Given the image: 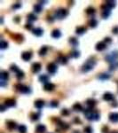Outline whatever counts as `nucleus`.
I'll list each match as a JSON object with an SVG mask.
<instances>
[{
    "label": "nucleus",
    "mask_w": 118,
    "mask_h": 133,
    "mask_svg": "<svg viewBox=\"0 0 118 133\" xmlns=\"http://www.w3.org/2000/svg\"><path fill=\"white\" fill-rule=\"evenodd\" d=\"M84 115L86 117V119L89 120V121H98L99 119V116H100L98 111L92 110L91 108L84 110Z\"/></svg>",
    "instance_id": "1"
},
{
    "label": "nucleus",
    "mask_w": 118,
    "mask_h": 133,
    "mask_svg": "<svg viewBox=\"0 0 118 133\" xmlns=\"http://www.w3.org/2000/svg\"><path fill=\"white\" fill-rule=\"evenodd\" d=\"M95 66H96V61L95 60H88L82 66V72L83 73H87V72L93 69Z\"/></svg>",
    "instance_id": "2"
},
{
    "label": "nucleus",
    "mask_w": 118,
    "mask_h": 133,
    "mask_svg": "<svg viewBox=\"0 0 118 133\" xmlns=\"http://www.w3.org/2000/svg\"><path fill=\"white\" fill-rule=\"evenodd\" d=\"M68 15V11L67 9H64V8H60L56 10L55 13H54V17L55 19H58V20H62Z\"/></svg>",
    "instance_id": "3"
},
{
    "label": "nucleus",
    "mask_w": 118,
    "mask_h": 133,
    "mask_svg": "<svg viewBox=\"0 0 118 133\" xmlns=\"http://www.w3.org/2000/svg\"><path fill=\"white\" fill-rule=\"evenodd\" d=\"M17 90H19L20 93H23V94H30L31 93V89L29 87L21 85V84L17 85Z\"/></svg>",
    "instance_id": "4"
},
{
    "label": "nucleus",
    "mask_w": 118,
    "mask_h": 133,
    "mask_svg": "<svg viewBox=\"0 0 118 133\" xmlns=\"http://www.w3.org/2000/svg\"><path fill=\"white\" fill-rule=\"evenodd\" d=\"M117 57H118V54L116 52H111L106 56V60L108 61V62H110V63H114V62H115Z\"/></svg>",
    "instance_id": "5"
},
{
    "label": "nucleus",
    "mask_w": 118,
    "mask_h": 133,
    "mask_svg": "<svg viewBox=\"0 0 118 133\" xmlns=\"http://www.w3.org/2000/svg\"><path fill=\"white\" fill-rule=\"evenodd\" d=\"M57 65L55 63H50L48 64L47 66V71L49 72L50 74H52V75H54V74L57 72Z\"/></svg>",
    "instance_id": "6"
},
{
    "label": "nucleus",
    "mask_w": 118,
    "mask_h": 133,
    "mask_svg": "<svg viewBox=\"0 0 118 133\" xmlns=\"http://www.w3.org/2000/svg\"><path fill=\"white\" fill-rule=\"evenodd\" d=\"M41 68H42V66H41L40 63H38V62H35V63L32 65V66H31V69H32V72L33 73H38L39 71L41 70Z\"/></svg>",
    "instance_id": "7"
},
{
    "label": "nucleus",
    "mask_w": 118,
    "mask_h": 133,
    "mask_svg": "<svg viewBox=\"0 0 118 133\" xmlns=\"http://www.w3.org/2000/svg\"><path fill=\"white\" fill-rule=\"evenodd\" d=\"M32 58V53L30 52H24L22 54H21V59L24 60V61H28V60H31Z\"/></svg>",
    "instance_id": "8"
},
{
    "label": "nucleus",
    "mask_w": 118,
    "mask_h": 133,
    "mask_svg": "<svg viewBox=\"0 0 118 133\" xmlns=\"http://www.w3.org/2000/svg\"><path fill=\"white\" fill-rule=\"evenodd\" d=\"M107 43H105V42H99L97 44H96V46H95V48H96V50L99 51V52H101V51L105 50L106 48H107Z\"/></svg>",
    "instance_id": "9"
},
{
    "label": "nucleus",
    "mask_w": 118,
    "mask_h": 133,
    "mask_svg": "<svg viewBox=\"0 0 118 133\" xmlns=\"http://www.w3.org/2000/svg\"><path fill=\"white\" fill-rule=\"evenodd\" d=\"M115 99V96L110 92H106L104 93V95H103V100L105 101H111Z\"/></svg>",
    "instance_id": "10"
},
{
    "label": "nucleus",
    "mask_w": 118,
    "mask_h": 133,
    "mask_svg": "<svg viewBox=\"0 0 118 133\" xmlns=\"http://www.w3.org/2000/svg\"><path fill=\"white\" fill-rule=\"evenodd\" d=\"M108 118H109L110 122H112V123H118V113H111L109 114Z\"/></svg>",
    "instance_id": "11"
},
{
    "label": "nucleus",
    "mask_w": 118,
    "mask_h": 133,
    "mask_svg": "<svg viewBox=\"0 0 118 133\" xmlns=\"http://www.w3.org/2000/svg\"><path fill=\"white\" fill-rule=\"evenodd\" d=\"M54 89H55V85L52 83H48L44 85V90H46V91H52V90H53Z\"/></svg>",
    "instance_id": "12"
},
{
    "label": "nucleus",
    "mask_w": 118,
    "mask_h": 133,
    "mask_svg": "<svg viewBox=\"0 0 118 133\" xmlns=\"http://www.w3.org/2000/svg\"><path fill=\"white\" fill-rule=\"evenodd\" d=\"M5 106L6 107H14L16 106V102L14 100H6L5 101Z\"/></svg>",
    "instance_id": "13"
},
{
    "label": "nucleus",
    "mask_w": 118,
    "mask_h": 133,
    "mask_svg": "<svg viewBox=\"0 0 118 133\" xmlns=\"http://www.w3.org/2000/svg\"><path fill=\"white\" fill-rule=\"evenodd\" d=\"M6 127L9 129V130H14V129H16L17 127V124L14 121H7L6 122Z\"/></svg>",
    "instance_id": "14"
},
{
    "label": "nucleus",
    "mask_w": 118,
    "mask_h": 133,
    "mask_svg": "<svg viewBox=\"0 0 118 133\" xmlns=\"http://www.w3.org/2000/svg\"><path fill=\"white\" fill-rule=\"evenodd\" d=\"M46 130V127L44 124H38L36 128V132L37 133H44Z\"/></svg>",
    "instance_id": "15"
},
{
    "label": "nucleus",
    "mask_w": 118,
    "mask_h": 133,
    "mask_svg": "<svg viewBox=\"0 0 118 133\" xmlns=\"http://www.w3.org/2000/svg\"><path fill=\"white\" fill-rule=\"evenodd\" d=\"M34 106H36L37 109H41V108H43V106H44V101L42 100H37L35 101Z\"/></svg>",
    "instance_id": "16"
},
{
    "label": "nucleus",
    "mask_w": 118,
    "mask_h": 133,
    "mask_svg": "<svg viewBox=\"0 0 118 133\" xmlns=\"http://www.w3.org/2000/svg\"><path fill=\"white\" fill-rule=\"evenodd\" d=\"M110 14H111V11H110V9L105 8V9H103V12H102L101 16H102L103 19H108V17L110 16Z\"/></svg>",
    "instance_id": "17"
},
{
    "label": "nucleus",
    "mask_w": 118,
    "mask_h": 133,
    "mask_svg": "<svg viewBox=\"0 0 118 133\" xmlns=\"http://www.w3.org/2000/svg\"><path fill=\"white\" fill-rule=\"evenodd\" d=\"M33 34L36 37H41L44 34V30L42 29L41 28H34L33 29Z\"/></svg>",
    "instance_id": "18"
},
{
    "label": "nucleus",
    "mask_w": 118,
    "mask_h": 133,
    "mask_svg": "<svg viewBox=\"0 0 118 133\" xmlns=\"http://www.w3.org/2000/svg\"><path fill=\"white\" fill-rule=\"evenodd\" d=\"M39 81H40L41 83L46 84V83H49V76H48L47 75H41L40 76H39Z\"/></svg>",
    "instance_id": "19"
},
{
    "label": "nucleus",
    "mask_w": 118,
    "mask_h": 133,
    "mask_svg": "<svg viewBox=\"0 0 118 133\" xmlns=\"http://www.w3.org/2000/svg\"><path fill=\"white\" fill-rule=\"evenodd\" d=\"M86 104H87V106H89V107L92 108V107H94V106H96L97 101H96L94 99H89V100H86Z\"/></svg>",
    "instance_id": "20"
},
{
    "label": "nucleus",
    "mask_w": 118,
    "mask_h": 133,
    "mask_svg": "<svg viewBox=\"0 0 118 133\" xmlns=\"http://www.w3.org/2000/svg\"><path fill=\"white\" fill-rule=\"evenodd\" d=\"M115 5H116V2L115 1H107L106 4H105V6L108 8V9H112V8L115 7Z\"/></svg>",
    "instance_id": "21"
},
{
    "label": "nucleus",
    "mask_w": 118,
    "mask_h": 133,
    "mask_svg": "<svg viewBox=\"0 0 118 133\" xmlns=\"http://www.w3.org/2000/svg\"><path fill=\"white\" fill-rule=\"evenodd\" d=\"M86 30H87V28H84V27H78V28H76V33L81 36V35H83V34H84L86 32Z\"/></svg>",
    "instance_id": "22"
},
{
    "label": "nucleus",
    "mask_w": 118,
    "mask_h": 133,
    "mask_svg": "<svg viewBox=\"0 0 118 133\" xmlns=\"http://www.w3.org/2000/svg\"><path fill=\"white\" fill-rule=\"evenodd\" d=\"M52 37L55 38V39H58V38H60L61 37V31L59 29H54L52 32Z\"/></svg>",
    "instance_id": "23"
},
{
    "label": "nucleus",
    "mask_w": 118,
    "mask_h": 133,
    "mask_svg": "<svg viewBox=\"0 0 118 133\" xmlns=\"http://www.w3.org/2000/svg\"><path fill=\"white\" fill-rule=\"evenodd\" d=\"M0 77H1V80L3 81H7L8 78H9V74L7 71H2L0 73Z\"/></svg>",
    "instance_id": "24"
},
{
    "label": "nucleus",
    "mask_w": 118,
    "mask_h": 133,
    "mask_svg": "<svg viewBox=\"0 0 118 133\" xmlns=\"http://www.w3.org/2000/svg\"><path fill=\"white\" fill-rule=\"evenodd\" d=\"M69 43H70L73 47H76V46H78L79 42H78V40L76 39V38H75V37H70V38H69Z\"/></svg>",
    "instance_id": "25"
},
{
    "label": "nucleus",
    "mask_w": 118,
    "mask_h": 133,
    "mask_svg": "<svg viewBox=\"0 0 118 133\" xmlns=\"http://www.w3.org/2000/svg\"><path fill=\"white\" fill-rule=\"evenodd\" d=\"M57 61L61 65H66L67 63V59L64 56H60L57 59Z\"/></svg>",
    "instance_id": "26"
},
{
    "label": "nucleus",
    "mask_w": 118,
    "mask_h": 133,
    "mask_svg": "<svg viewBox=\"0 0 118 133\" xmlns=\"http://www.w3.org/2000/svg\"><path fill=\"white\" fill-rule=\"evenodd\" d=\"M109 78H110V75L106 74V73L100 74V75L98 76V79L101 80V81H106V80H108Z\"/></svg>",
    "instance_id": "27"
},
{
    "label": "nucleus",
    "mask_w": 118,
    "mask_h": 133,
    "mask_svg": "<svg viewBox=\"0 0 118 133\" xmlns=\"http://www.w3.org/2000/svg\"><path fill=\"white\" fill-rule=\"evenodd\" d=\"M73 110L76 111V112H80V111L83 110V106H82V105L80 103H76L73 106Z\"/></svg>",
    "instance_id": "28"
},
{
    "label": "nucleus",
    "mask_w": 118,
    "mask_h": 133,
    "mask_svg": "<svg viewBox=\"0 0 118 133\" xmlns=\"http://www.w3.org/2000/svg\"><path fill=\"white\" fill-rule=\"evenodd\" d=\"M47 51H48L47 46H43L40 49V51H39V55L40 56H44L47 53Z\"/></svg>",
    "instance_id": "29"
},
{
    "label": "nucleus",
    "mask_w": 118,
    "mask_h": 133,
    "mask_svg": "<svg viewBox=\"0 0 118 133\" xmlns=\"http://www.w3.org/2000/svg\"><path fill=\"white\" fill-rule=\"evenodd\" d=\"M7 47H8V43H7L6 41H5V40H1L0 48H1L2 50H5V49H6Z\"/></svg>",
    "instance_id": "30"
},
{
    "label": "nucleus",
    "mask_w": 118,
    "mask_h": 133,
    "mask_svg": "<svg viewBox=\"0 0 118 133\" xmlns=\"http://www.w3.org/2000/svg\"><path fill=\"white\" fill-rule=\"evenodd\" d=\"M89 25H90L91 28H96L97 25H98V21L95 20V19H91V20L89 21Z\"/></svg>",
    "instance_id": "31"
},
{
    "label": "nucleus",
    "mask_w": 118,
    "mask_h": 133,
    "mask_svg": "<svg viewBox=\"0 0 118 133\" xmlns=\"http://www.w3.org/2000/svg\"><path fill=\"white\" fill-rule=\"evenodd\" d=\"M18 129H19V131H20V133H26V132H27V127L25 126V125H23V124L20 125Z\"/></svg>",
    "instance_id": "32"
},
{
    "label": "nucleus",
    "mask_w": 118,
    "mask_h": 133,
    "mask_svg": "<svg viewBox=\"0 0 118 133\" xmlns=\"http://www.w3.org/2000/svg\"><path fill=\"white\" fill-rule=\"evenodd\" d=\"M28 19L29 21H35V20H37V16H36L35 14H33V13H29V14L28 15Z\"/></svg>",
    "instance_id": "33"
},
{
    "label": "nucleus",
    "mask_w": 118,
    "mask_h": 133,
    "mask_svg": "<svg viewBox=\"0 0 118 133\" xmlns=\"http://www.w3.org/2000/svg\"><path fill=\"white\" fill-rule=\"evenodd\" d=\"M41 11H42V6H41V5H36L34 6V12H35V13H41Z\"/></svg>",
    "instance_id": "34"
},
{
    "label": "nucleus",
    "mask_w": 118,
    "mask_h": 133,
    "mask_svg": "<svg viewBox=\"0 0 118 133\" xmlns=\"http://www.w3.org/2000/svg\"><path fill=\"white\" fill-rule=\"evenodd\" d=\"M40 118V114H31V120L32 121H38Z\"/></svg>",
    "instance_id": "35"
},
{
    "label": "nucleus",
    "mask_w": 118,
    "mask_h": 133,
    "mask_svg": "<svg viewBox=\"0 0 118 133\" xmlns=\"http://www.w3.org/2000/svg\"><path fill=\"white\" fill-rule=\"evenodd\" d=\"M16 77L18 78V79H21V78H23L24 77V72L23 71L19 70V71L16 73Z\"/></svg>",
    "instance_id": "36"
},
{
    "label": "nucleus",
    "mask_w": 118,
    "mask_h": 133,
    "mask_svg": "<svg viewBox=\"0 0 118 133\" xmlns=\"http://www.w3.org/2000/svg\"><path fill=\"white\" fill-rule=\"evenodd\" d=\"M94 13H95V9L93 7L90 6L86 9V13H87V14H93Z\"/></svg>",
    "instance_id": "37"
},
{
    "label": "nucleus",
    "mask_w": 118,
    "mask_h": 133,
    "mask_svg": "<svg viewBox=\"0 0 118 133\" xmlns=\"http://www.w3.org/2000/svg\"><path fill=\"white\" fill-rule=\"evenodd\" d=\"M10 69L12 70L13 72H15V73H17V72H18V71L20 70V69H19V67H18L16 65H14V64H12V65H11Z\"/></svg>",
    "instance_id": "38"
},
{
    "label": "nucleus",
    "mask_w": 118,
    "mask_h": 133,
    "mask_svg": "<svg viewBox=\"0 0 118 133\" xmlns=\"http://www.w3.org/2000/svg\"><path fill=\"white\" fill-rule=\"evenodd\" d=\"M84 131V133H93V130H92V128H91V126L85 127Z\"/></svg>",
    "instance_id": "39"
},
{
    "label": "nucleus",
    "mask_w": 118,
    "mask_h": 133,
    "mask_svg": "<svg viewBox=\"0 0 118 133\" xmlns=\"http://www.w3.org/2000/svg\"><path fill=\"white\" fill-rule=\"evenodd\" d=\"M79 56H80V52H77V51H75V52L71 53V57L72 58H78Z\"/></svg>",
    "instance_id": "40"
},
{
    "label": "nucleus",
    "mask_w": 118,
    "mask_h": 133,
    "mask_svg": "<svg viewBox=\"0 0 118 133\" xmlns=\"http://www.w3.org/2000/svg\"><path fill=\"white\" fill-rule=\"evenodd\" d=\"M50 106L52 107H58L59 106V102L56 101V100H53V101H52L50 103Z\"/></svg>",
    "instance_id": "41"
},
{
    "label": "nucleus",
    "mask_w": 118,
    "mask_h": 133,
    "mask_svg": "<svg viewBox=\"0 0 118 133\" xmlns=\"http://www.w3.org/2000/svg\"><path fill=\"white\" fill-rule=\"evenodd\" d=\"M21 7V4L20 3H16V4H14V5L12 6V8L14 9V10H16V9H19V8H20Z\"/></svg>",
    "instance_id": "42"
},
{
    "label": "nucleus",
    "mask_w": 118,
    "mask_h": 133,
    "mask_svg": "<svg viewBox=\"0 0 118 133\" xmlns=\"http://www.w3.org/2000/svg\"><path fill=\"white\" fill-rule=\"evenodd\" d=\"M59 125H60V126H61V127H62V128H63V129H65V130H67V129H68V127H69V126H68V125H67V123H62V122H61Z\"/></svg>",
    "instance_id": "43"
},
{
    "label": "nucleus",
    "mask_w": 118,
    "mask_h": 133,
    "mask_svg": "<svg viewBox=\"0 0 118 133\" xmlns=\"http://www.w3.org/2000/svg\"><path fill=\"white\" fill-rule=\"evenodd\" d=\"M68 111H67V109H62V111H61V114L62 115H68Z\"/></svg>",
    "instance_id": "44"
},
{
    "label": "nucleus",
    "mask_w": 118,
    "mask_h": 133,
    "mask_svg": "<svg viewBox=\"0 0 118 133\" xmlns=\"http://www.w3.org/2000/svg\"><path fill=\"white\" fill-rule=\"evenodd\" d=\"M105 43H107V44H108V43H110L112 42V40H111V38H110V37H106V38H105V41H104Z\"/></svg>",
    "instance_id": "45"
},
{
    "label": "nucleus",
    "mask_w": 118,
    "mask_h": 133,
    "mask_svg": "<svg viewBox=\"0 0 118 133\" xmlns=\"http://www.w3.org/2000/svg\"><path fill=\"white\" fill-rule=\"evenodd\" d=\"M6 84H7L6 81H3V80H1V82H0V85H1V87H5Z\"/></svg>",
    "instance_id": "46"
},
{
    "label": "nucleus",
    "mask_w": 118,
    "mask_h": 133,
    "mask_svg": "<svg viewBox=\"0 0 118 133\" xmlns=\"http://www.w3.org/2000/svg\"><path fill=\"white\" fill-rule=\"evenodd\" d=\"M25 28H26L27 29H31V28H32V25H31L30 23H28L25 25Z\"/></svg>",
    "instance_id": "47"
},
{
    "label": "nucleus",
    "mask_w": 118,
    "mask_h": 133,
    "mask_svg": "<svg viewBox=\"0 0 118 133\" xmlns=\"http://www.w3.org/2000/svg\"><path fill=\"white\" fill-rule=\"evenodd\" d=\"M113 33L115 34V35H117L118 34V27H115L113 28Z\"/></svg>",
    "instance_id": "48"
},
{
    "label": "nucleus",
    "mask_w": 118,
    "mask_h": 133,
    "mask_svg": "<svg viewBox=\"0 0 118 133\" xmlns=\"http://www.w3.org/2000/svg\"><path fill=\"white\" fill-rule=\"evenodd\" d=\"M108 128L107 126H105L104 128H103V133H108Z\"/></svg>",
    "instance_id": "49"
},
{
    "label": "nucleus",
    "mask_w": 118,
    "mask_h": 133,
    "mask_svg": "<svg viewBox=\"0 0 118 133\" xmlns=\"http://www.w3.org/2000/svg\"><path fill=\"white\" fill-rule=\"evenodd\" d=\"M5 107H6V106H5V105H2V106H1V112H4L5 109Z\"/></svg>",
    "instance_id": "50"
},
{
    "label": "nucleus",
    "mask_w": 118,
    "mask_h": 133,
    "mask_svg": "<svg viewBox=\"0 0 118 133\" xmlns=\"http://www.w3.org/2000/svg\"><path fill=\"white\" fill-rule=\"evenodd\" d=\"M75 121H76V123H81V122H80V120L78 119L77 117H76V119H75Z\"/></svg>",
    "instance_id": "51"
},
{
    "label": "nucleus",
    "mask_w": 118,
    "mask_h": 133,
    "mask_svg": "<svg viewBox=\"0 0 118 133\" xmlns=\"http://www.w3.org/2000/svg\"><path fill=\"white\" fill-rule=\"evenodd\" d=\"M111 133H118V131L117 130H115V131H112Z\"/></svg>",
    "instance_id": "52"
}]
</instances>
